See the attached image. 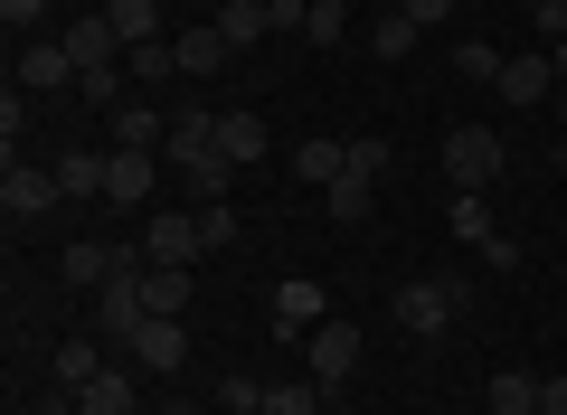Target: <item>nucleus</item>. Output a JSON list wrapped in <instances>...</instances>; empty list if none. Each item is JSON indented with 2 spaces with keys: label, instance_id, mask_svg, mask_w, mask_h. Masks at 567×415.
<instances>
[{
  "label": "nucleus",
  "instance_id": "nucleus-1",
  "mask_svg": "<svg viewBox=\"0 0 567 415\" xmlns=\"http://www.w3.org/2000/svg\"><path fill=\"white\" fill-rule=\"evenodd\" d=\"M464 293H473V283H454V274H406L398 293H388V312H398L406 340H445L454 312H464Z\"/></svg>",
  "mask_w": 567,
  "mask_h": 415
},
{
  "label": "nucleus",
  "instance_id": "nucleus-2",
  "mask_svg": "<svg viewBox=\"0 0 567 415\" xmlns=\"http://www.w3.org/2000/svg\"><path fill=\"white\" fill-rule=\"evenodd\" d=\"M58 208H66V189H58V170H48V160H10V170H0V218H10V237L48 227Z\"/></svg>",
  "mask_w": 567,
  "mask_h": 415
},
{
  "label": "nucleus",
  "instance_id": "nucleus-3",
  "mask_svg": "<svg viewBox=\"0 0 567 415\" xmlns=\"http://www.w3.org/2000/svg\"><path fill=\"white\" fill-rule=\"evenodd\" d=\"M502 170H511V142L502 133H483V123L445 133V179H454V189H492Z\"/></svg>",
  "mask_w": 567,
  "mask_h": 415
},
{
  "label": "nucleus",
  "instance_id": "nucleus-4",
  "mask_svg": "<svg viewBox=\"0 0 567 415\" xmlns=\"http://www.w3.org/2000/svg\"><path fill=\"white\" fill-rule=\"evenodd\" d=\"M303 369H312V387H322V396H331V387H341V377H350V369H360V321H341V312H331V321H322V331H312V340H303Z\"/></svg>",
  "mask_w": 567,
  "mask_h": 415
},
{
  "label": "nucleus",
  "instance_id": "nucleus-5",
  "mask_svg": "<svg viewBox=\"0 0 567 415\" xmlns=\"http://www.w3.org/2000/svg\"><path fill=\"white\" fill-rule=\"evenodd\" d=\"M445 227H454V237H464V246H473V256H483V264H502V274H511V264H520V246H511L502 227H492V208H483V189H454V208H445Z\"/></svg>",
  "mask_w": 567,
  "mask_h": 415
},
{
  "label": "nucleus",
  "instance_id": "nucleus-6",
  "mask_svg": "<svg viewBox=\"0 0 567 415\" xmlns=\"http://www.w3.org/2000/svg\"><path fill=\"white\" fill-rule=\"evenodd\" d=\"M142 256H152V264H189V256H208L199 208H152V218H142Z\"/></svg>",
  "mask_w": 567,
  "mask_h": 415
},
{
  "label": "nucleus",
  "instance_id": "nucleus-7",
  "mask_svg": "<svg viewBox=\"0 0 567 415\" xmlns=\"http://www.w3.org/2000/svg\"><path fill=\"white\" fill-rule=\"evenodd\" d=\"M171 170H181V189L199 198V208H208V198H237V179H246L237 160L218 152V142H189V152H171Z\"/></svg>",
  "mask_w": 567,
  "mask_h": 415
},
{
  "label": "nucleus",
  "instance_id": "nucleus-8",
  "mask_svg": "<svg viewBox=\"0 0 567 415\" xmlns=\"http://www.w3.org/2000/svg\"><path fill=\"white\" fill-rule=\"evenodd\" d=\"M492 95H502V104H520V114H529V104H548V95H558V58H548V48H529V58H502Z\"/></svg>",
  "mask_w": 567,
  "mask_h": 415
},
{
  "label": "nucleus",
  "instance_id": "nucleus-9",
  "mask_svg": "<svg viewBox=\"0 0 567 415\" xmlns=\"http://www.w3.org/2000/svg\"><path fill=\"white\" fill-rule=\"evenodd\" d=\"M104 133H114V152H162V142H171V114H162L152 95H123L114 114H104Z\"/></svg>",
  "mask_w": 567,
  "mask_h": 415
},
{
  "label": "nucleus",
  "instance_id": "nucleus-10",
  "mask_svg": "<svg viewBox=\"0 0 567 415\" xmlns=\"http://www.w3.org/2000/svg\"><path fill=\"white\" fill-rule=\"evenodd\" d=\"M133 369H162V377H181V369H189V321L152 312V321L133 331Z\"/></svg>",
  "mask_w": 567,
  "mask_h": 415
},
{
  "label": "nucleus",
  "instance_id": "nucleus-11",
  "mask_svg": "<svg viewBox=\"0 0 567 415\" xmlns=\"http://www.w3.org/2000/svg\"><path fill=\"white\" fill-rule=\"evenodd\" d=\"M20 95H58V85H76V58H66V39H20Z\"/></svg>",
  "mask_w": 567,
  "mask_h": 415
},
{
  "label": "nucleus",
  "instance_id": "nucleus-12",
  "mask_svg": "<svg viewBox=\"0 0 567 415\" xmlns=\"http://www.w3.org/2000/svg\"><path fill=\"white\" fill-rule=\"evenodd\" d=\"M152 189H162V152H114L104 160V198L114 208H152Z\"/></svg>",
  "mask_w": 567,
  "mask_h": 415
},
{
  "label": "nucleus",
  "instance_id": "nucleus-13",
  "mask_svg": "<svg viewBox=\"0 0 567 415\" xmlns=\"http://www.w3.org/2000/svg\"><path fill=\"white\" fill-rule=\"evenodd\" d=\"M104 160H114V152H95V142H76V152L48 160V170H58V189H66V208H95V198H104Z\"/></svg>",
  "mask_w": 567,
  "mask_h": 415
},
{
  "label": "nucleus",
  "instance_id": "nucleus-14",
  "mask_svg": "<svg viewBox=\"0 0 567 415\" xmlns=\"http://www.w3.org/2000/svg\"><path fill=\"white\" fill-rule=\"evenodd\" d=\"M58 39H66V58H76V76H85V66H123V39H114V20H104V10L66 20Z\"/></svg>",
  "mask_w": 567,
  "mask_h": 415
},
{
  "label": "nucleus",
  "instance_id": "nucleus-15",
  "mask_svg": "<svg viewBox=\"0 0 567 415\" xmlns=\"http://www.w3.org/2000/svg\"><path fill=\"white\" fill-rule=\"evenodd\" d=\"M322 283H303V274H293V283H275V331L284 340H312V331H322Z\"/></svg>",
  "mask_w": 567,
  "mask_h": 415
},
{
  "label": "nucleus",
  "instance_id": "nucleus-16",
  "mask_svg": "<svg viewBox=\"0 0 567 415\" xmlns=\"http://www.w3.org/2000/svg\"><path fill=\"white\" fill-rule=\"evenodd\" d=\"M76 415H142V396H133V369H114V359H104V369L76 387Z\"/></svg>",
  "mask_w": 567,
  "mask_h": 415
},
{
  "label": "nucleus",
  "instance_id": "nucleus-17",
  "mask_svg": "<svg viewBox=\"0 0 567 415\" xmlns=\"http://www.w3.org/2000/svg\"><path fill=\"white\" fill-rule=\"evenodd\" d=\"M171 58H181V76H218V66H237V48H227L218 20H208V29H181V39H171Z\"/></svg>",
  "mask_w": 567,
  "mask_h": 415
},
{
  "label": "nucleus",
  "instance_id": "nucleus-18",
  "mask_svg": "<svg viewBox=\"0 0 567 415\" xmlns=\"http://www.w3.org/2000/svg\"><path fill=\"white\" fill-rule=\"evenodd\" d=\"M293 170H303L312 189H331V179L350 170V142L341 133H303V142H293Z\"/></svg>",
  "mask_w": 567,
  "mask_h": 415
},
{
  "label": "nucleus",
  "instance_id": "nucleus-19",
  "mask_svg": "<svg viewBox=\"0 0 567 415\" xmlns=\"http://www.w3.org/2000/svg\"><path fill=\"white\" fill-rule=\"evenodd\" d=\"M218 39L246 58L256 39H275V10H265V0H227V10H218Z\"/></svg>",
  "mask_w": 567,
  "mask_h": 415
},
{
  "label": "nucleus",
  "instance_id": "nucleus-20",
  "mask_svg": "<svg viewBox=\"0 0 567 415\" xmlns=\"http://www.w3.org/2000/svg\"><path fill=\"white\" fill-rule=\"evenodd\" d=\"M322 208H331V218H341V227H360L369 208H379V179H369V170H341V179H331V189H322Z\"/></svg>",
  "mask_w": 567,
  "mask_h": 415
},
{
  "label": "nucleus",
  "instance_id": "nucleus-21",
  "mask_svg": "<svg viewBox=\"0 0 567 415\" xmlns=\"http://www.w3.org/2000/svg\"><path fill=\"white\" fill-rule=\"evenodd\" d=\"M104 20H114L123 48H152L162 39V0H104Z\"/></svg>",
  "mask_w": 567,
  "mask_h": 415
},
{
  "label": "nucleus",
  "instance_id": "nucleus-22",
  "mask_svg": "<svg viewBox=\"0 0 567 415\" xmlns=\"http://www.w3.org/2000/svg\"><path fill=\"white\" fill-rule=\"evenodd\" d=\"M265 142H275V133H265L256 114H218V152L237 160V170H256V160H265Z\"/></svg>",
  "mask_w": 567,
  "mask_h": 415
},
{
  "label": "nucleus",
  "instance_id": "nucleus-23",
  "mask_svg": "<svg viewBox=\"0 0 567 415\" xmlns=\"http://www.w3.org/2000/svg\"><path fill=\"white\" fill-rule=\"evenodd\" d=\"M256 415H322V387H312V377H265Z\"/></svg>",
  "mask_w": 567,
  "mask_h": 415
},
{
  "label": "nucleus",
  "instance_id": "nucleus-24",
  "mask_svg": "<svg viewBox=\"0 0 567 415\" xmlns=\"http://www.w3.org/2000/svg\"><path fill=\"white\" fill-rule=\"evenodd\" d=\"M123 76H133L142 95H152V85H171V76H181V58H171V39H152V48H123Z\"/></svg>",
  "mask_w": 567,
  "mask_h": 415
},
{
  "label": "nucleus",
  "instance_id": "nucleus-25",
  "mask_svg": "<svg viewBox=\"0 0 567 415\" xmlns=\"http://www.w3.org/2000/svg\"><path fill=\"white\" fill-rule=\"evenodd\" d=\"M142 293H152V312H171V321H181L199 283H189V264H152V283H142Z\"/></svg>",
  "mask_w": 567,
  "mask_h": 415
},
{
  "label": "nucleus",
  "instance_id": "nucleus-26",
  "mask_svg": "<svg viewBox=\"0 0 567 415\" xmlns=\"http://www.w3.org/2000/svg\"><path fill=\"white\" fill-rule=\"evenodd\" d=\"M48 369H58V387H85V377L104 369V340H95V331H85V340H66V350L48 359Z\"/></svg>",
  "mask_w": 567,
  "mask_h": 415
},
{
  "label": "nucleus",
  "instance_id": "nucleus-27",
  "mask_svg": "<svg viewBox=\"0 0 567 415\" xmlns=\"http://www.w3.org/2000/svg\"><path fill=\"white\" fill-rule=\"evenodd\" d=\"M492 415H539V377H529V369H502V377H492Z\"/></svg>",
  "mask_w": 567,
  "mask_h": 415
},
{
  "label": "nucleus",
  "instance_id": "nucleus-28",
  "mask_svg": "<svg viewBox=\"0 0 567 415\" xmlns=\"http://www.w3.org/2000/svg\"><path fill=\"white\" fill-rule=\"evenodd\" d=\"M416 39H425V29L406 20V10H379V29H369V48H379V58H416Z\"/></svg>",
  "mask_w": 567,
  "mask_h": 415
},
{
  "label": "nucleus",
  "instance_id": "nucleus-29",
  "mask_svg": "<svg viewBox=\"0 0 567 415\" xmlns=\"http://www.w3.org/2000/svg\"><path fill=\"white\" fill-rule=\"evenodd\" d=\"M502 58H511V48H492V39H464V48H454V66H464L473 85H492V76H502Z\"/></svg>",
  "mask_w": 567,
  "mask_h": 415
},
{
  "label": "nucleus",
  "instance_id": "nucleus-30",
  "mask_svg": "<svg viewBox=\"0 0 567 415\" xmlns=\"http://www.w3.org/2000/svg\"><path fill=\"white\" fill-rule=\"evenodd\" d=\"M341 29H350V10H341V0H312V20H303V39H312V48H331V39H341Z\"/></svg>",
  "mask_w": 567,
  "mask_h": 415
},
{
  "label": "nucleus",
  "instance_id": "nucleus-31",
  "mask_svg": "<svg viewBox=\"0 0 567 415\" xmlns=\"http://www.w3.org/2000/svg\"><path fill=\"white\" fill-rule=\"evenodd\" d=\"M256 396H265V377H246V369H237V377L218 387V406H227V415H256Z\"/></svg>",
  "mask_w": 567,
  "mask_h": 415
},
{
  "label": "nucleus",
  "instance_id": "nucleus-32",
  "mask_svg": "<svg viewBox=\"0 0 567 415\" xmlns=\"http://www.w3.org/2000/svg\"><path fill=\"white\" fill-rule=\"evenodd\" d=\"M39 20H48V0H0V29H10V39H29Z\"/></svg>",
  "mask_w": 567,
  "mask_h": 415
},
{
  "label": "nucleus",
  "instance_id": "nucleus-33",
  "mask_svg": "<svg viewBox=\"0 0 567 415\" xmlns=\"http://www.w3.org/2000/svg\"><path fill=\"white\" fill-rule=\"evenodd\" d=\"M20 133H29V104H20V85L0 95V142H10V160H20Z\"/></svg>",
  "mask_w": 567,
  "mask_h": 415
},
{
  "label": "nucleus",
  "instance_id": "nucleus-34",
  "mask_svg": "<svg viewBox=\"0 0 567 415\" xmlns=\"http://www.w3.org/2000/svg\"><path fill=\"white\" fill-rule=\"evenodd\" d=\"M199 237H208V246L237 237V208H227V198H208V208H199Z\"/></svg>",
  "mask_w": 567,
  "mask_h": 415
},
{
  "label": "nucleus",
  "instance_id": "nucleus-35",
  "mask_svg": "<svg viewBox=\"0 0 567 415\" xmlns=\"http://www.w3.org/2000/svg\"><path fill=\"white\" fill-rule=\"evenodd\" d=\"M350 170H369V179H388V142L369 133V142H350Z\"/></svg>",
  "mask_w": 567,
  "mask_h": 415
},
{
  "label": "nucleus",
  "instance_id": "nucleus-36",
  "mask_svg": "<svg viewBox=\"0 0 567 415\" xmlns=\"http://www.w3.org/2000/svg\"><path fill=\"white\" fill-rule=\"evenodd\" d=\"M454 10H464V0H406V20H416V29H445Z\"/></svg>",
  "mask_w": 567,
  "mask_h": 415
},
{
  "label": "nucleus",
  "instance_id": "nucleus-37",
  "mask_svg": "<svg viewBox=\"0 0 567 415\" xmlns=\"http://www.w3.org/2000/svg\"><path fill=\"white\" fill-rule=\"evenodd\" d=\"M529 20H539V39H548V48H558V39H567V0H539Z\"/></svg>",
  "mask_w": 567,
  "mask_h": 415
},
{
  "label": "nucleus",
  "instance_id": "nucleus-38",
  "mask_svg": "<svg viewBox=\"0 0 567 415\" xmlns=\"http://www.w3.org/2000/svg\"><path fill=\"white\" fill-rule=\"evenodd\" d=\"M539 415H567V377H539Z\"/></svg>",
  "mask_w": 567,
  "mask_h": 415
},
{
  "label": "nucleus",
  "instance_id": "nucleus-39",
  "mask_svg": "<svg viewBox=\"0 0 567 415\" xmlns=\"http://www.w3.org/2000/svg\"><path fill=\"white\" fill-rule=\"evenodd\" d=\"M548 58H558V85H567V39H558V48H548Z\"/></svg>",
  "mask_w": 567,
  "mask_h": 415
},
{
  "label": "nucleus",
  "instance_id": "nucleus-40",
  "mask_svg": "<svg viewBox=\"0 0 567 415\" xmlns=\"http://www.w3.org/2000/svg\"><path fill=\"white\" fill-rule=\"evenodd\" d=\"M322 415H360V406H322Z\"/></svg>",
  "mask_w": 567,
  "mask_h": 415
},
{
  "label": "nucleus",
  "instance_id": "nucleus-41",
  "mask_svg": "<svg viewBox=\"0 0 567 415\" xmlns=\"http://www.w3.org/2000/svg\"><path fill=\"white\" fill-rule=\"evenodd\" d=\"M379 10H406V0H379Z\"/></svg>",
  "mask_w": 567,
  "mask_h": 415
},
{
  "label": "nucleus",
  "instance_id": "nucleus-42",
  "mask_svg": "<svg viewBox=\"0 0 567 415\" xmlns=\"http://www.w3.org/2000/svg\"><path fill=\"white\" fill-rule=\"evenodd\" d=\"M162 415H189V406H162Z\"/></svg>",
  "mask_w": 567,
  "mask_h": 415
},
{
  "label": "nucleus",
  "instance_id": "nucleus-43",
  "mask_svg": "<svg viewBox=\"0 0 567 415\" xmlns=\"http://www.w3.org/2000/svg\"><path fill=\"white\" fill-rule=\"evenodd\" d=\"M520 10H539V0H520Z\"/></svg>",
  "mask_w": 567,
  "mask_h": 415
},
{
  "label": "nucleus",
  "instance_id": "nucleus-44",
  "mask_svg": "<svg viewBox=\"0 0 567 415\" xmlns=\"http://www.w3.org/2000/svg\"><path fill=\"white\" fill-rule=\"evenodd\" d=\"M66 10H76V0H66Z\"/></svg>",
  "mask_w": 567,
  "mask_h": 415
},
{
  "label": "nucleus",
  "instance_id": "nucleus-45",
  "mask_svg": "<svg viewBox=\"0 0 567 415\" xmlns=\"http://www.w3.org/2000/svg\"><path fill=\"white\" fill-rule=\"evenodd\" d=\"M95 10H104V0H95Z\"/></svg>",
  "mask_w": 567,
  "mask_h": 415
},
{
  "label": "nucleus",
  "instance_id": "nucleus-46",
  "mask_svg": "<svg viewBox=\"0 0 567 415\" xmlns=\"http://www.w3.org/2000/svg\"><path fill=\"white\" fill-rule=\"evenodd\" d=\"M218 415H227V406H218Z\"/></svg>",
  "mask_w": 567,
  "mask_h": 415
}]
</instances>
